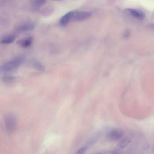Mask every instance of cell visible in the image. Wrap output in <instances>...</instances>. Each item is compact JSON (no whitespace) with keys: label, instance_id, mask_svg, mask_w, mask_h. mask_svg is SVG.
Instances as JSON below:
<instances>
[{"label":"cell","instance_id":"obj_1","mask_svg":"<svg viewBox=\"0 0 154 154\" xmlns=\"http://www.w3.org/2000/svg\"><path fill=\"white\" fill-rule=\"evenodd\" d=\"M26 60V57L21 55L16 56L3 65L1 70L3 72H13L18 68Z\"/></svg>","mask_w":154,"mask_h":154},{"label":"cell","instance_id":"obj_2","mask_svg":"<svg viewBox=\"0 0 154 154\" xmlns=\"http://www.w3.org/2000/svg\"><path fill=\"white\" fill-rule=\"evenodd\" d=\"M6 129L9 133H13L16 129L17 123L15 116L12 114H8L4 118Z\"/></svg>","mask_w":154,"mask_h":154},{"label":"cell","instance_id":"obj_3","mask_svg":"<svg viewBox=\"0 0 154 154\" xmlns=\"http://www.w3.org/2000/svg\"><path fill=\"white\" fill-rule=\"evenodd\" d=\"M132 140V137L130 135L122 139L113 151L114 154H118L122 153L125 148L131 143Z\"/></svg>","mask_w":154,"mask_h":154},{"label":"cell","instance_id":"obj_4","mask_svg":"<svg viewBox=\"0 0 154 154\" xmlns=\"http://www.w3.org/2000/svg\"><path fill=\"white\" fill-rule=\"evenodd\" d=\"M124 135V133L122 130L114 129L108 133L107 135V137L111 140L118 141L123 139Z\"/></svg>","mask_w":154,"mask_h":154},{"label":"cell","instance_id":"obj_5","mask_svg":"<svg viewBox=\"0 0 154 154\" xmlns=\"http://www.w3.org/2000/svg\"><path fill=\"white\" fill-rule=\"evenodd\" d=\"M91 14L88 12L72 11V20L81 21L87 19L91 16Z\"/></svg>","mask_w":154,"mask_h":154},{"label":"cell","instance_id":"obj_6","mask_svg":"<svg viewBox=\"0 0 154 154\" xmlns=\"http://www.w3.org/2000/svg\"><path fill=\"white\" fill-rule=\"evenodd\" d=\"M35 27V25L33 23L28 22L18 26L17 30L18 32H20L27 31L33 30Z\"/></svg>","mask_w":154,"mask_h":154},{"label":"cell","instance_id":"obj_7","mask_svg":"<svg viewBox=\"0 0 154 154\" xmlns=\"http://www.w3.org/2000/svg\"><path fill=\"white\" fill-rule=\"evenodd\" d=\"M33 41V38L29 37L19 40L17 43L19 45L23 48H28L32 44Z\"/></svg>","mask_w":154,"mask_h":154},{"label":"cell","instance_id":"obj_8","mask_svg":"<svg viewBox=\"0 0 154 154\" xmlns=\"http://www.w3.org/2000/svg\"><path fill=\"white\" fill-rule=\"evenodd\" d=\"M126 11L132 16L137 19L143 20L144 18V13L140 11L130 8L127 9Z\"/></svg>","mask_w":154,"mask_h":154},{"label":"cell","instance_id":"obj_9","mask_svg":"<svg viewBox=\"0 0 154 154\" xmlns=\"http://www.w3.org/2000/svg\"><path fill=\"white\" fill-rule=\"evenodd\" d=\"M72 11H71L63 16L60 20V24L63 26L67 25L68 23L72 20Z\"/></svg>","mask_w":154,"mask_h":154},{"label":"cell","instance_id":"obj_10","mask_svg":"<svg viewBox=\"0 0 154 154\" xmlns=\"http://www.w3.org/2000/svg\"><path fill=\"white\" fill-rule=\"evenodd\" d=\"M16 39L15 35H11L3 38L1 40V43L2 44H10L13 43Z\"/></svg>","mask_w":154,"mask_h":154},{"label":"cell","instance_id":"obj_11","mask_svg":"<svg viewBox=\"0 0 154 154\" xmlns=\"http://www.w3.org/2000/svg\"><path fill=\"white\" fill-rule=\"evenodd\" d=\"M46 2V1L42 0L33 1L31 3L32 9L34 10H38L45 4Z\"/></svg>","mask_w":154,"mask_h":154},{"label":"cell","instance_id":"obj_12","mask_svg":"<svg viewBox=\"0 0 154 154\" xmlns=\"http://www.w3.org/2000/svg\"><path fill=\"white\" fill-rule=\"evenodd\" d=\"M33 66L34 68L41 72H44L45 70V67L40 62H34L33 64Z\"/></svg>","mask_w":154,"mask_h":154},{"label":"cell","instance_id":"obj_13","mask_svg":"<svg viewBox=\"0 0 154 154\" xmlns=\"http://www.w3.org/2000/svg\"><path fill=\"white\" fill-rule=\"evenodd\" d=\"M2 79L3 81L6 82H9L13 81V80L14 77L11 76L6 75L4 76Z\"/></svg>","mask_w":154,"mask_h":154},{"label":"cell","instance_id":"obj_14","mask_svg":"<svg viewBox=\"0 0 154 154\" xmlns=\"http://www.w3.org/2000/svg\"><path fill=\"white\" fill-rule=\"evenodd\" d=\"M88 148L85 146L79 149L77 151L76 154H84L85 151Z\"/></svg>","mask_w":154,"mask_h":154},{"label":"cell","instance_id":"obj_15","mask_svg":"<svg viewBox=\"0 0 154 154\" xmlns=\"http://www.w3.org/2000/svg\"><path fill=\"white\" fill-rule=\"evenodd\" d=\"M130 34V33L128 31H126L124 33L123 37L125 38H126L128 37Z\"/></svg>","mask_w":154,"mask_h":154},{"label":"cell","instance_id":"obj_16","mask_svg":"<svg viewBox=\"0 0 154 154\" xmlns=\"http://www.w3.org/2000/svg\"><path fill=\"white\" fill-rule=\"evenodd\" d=\"M149 27L151 29L154 30V24L150 25L149 26Z\"/></svg>","mask_w":154,"mask_h":154},{"label":"cell","instance_id":"obj_17","mask_svg":"<svg viewBox=\"0 0 154 154\" xmlns=\"http://www.w3.org/2000/svg\"><path fill=\"white\" fill-rule=\"evenodd\" d=\"M152 151L153 153H154V144L153 147Z\"/></svg>","mask_w":154,"mask_h":154},{"label":"cell","instance_id":"obj_18","mask_svg":"<svg viewBox=\"0 0 154 154\" xmlns=\"http://www.w3.org/2000/svg\"><path fill=\"white\" fill-rule=\"evenodd\" d=\"M96 154H104L103 152L99 153H96Z\"/></svg>","mask_w":154,"mask_h":154}]
</instances>
